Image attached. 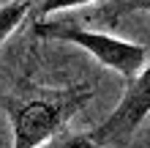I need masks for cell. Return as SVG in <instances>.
<instances>
[{"instance_id": "obj_1", "label": "cell", "mask_w": 150, "mask_h": 148, "mask_svg": "<svg viewBox=\"0 0 150 148\" xmlns=\"http://www.w3.org/2000/svg\"><path fill=\"white\" fill-rule=\"evenodd\" d=\"M93 99V88L85 82L66 88L19 80L14 91L3 99V110L11 126V148H41L52 137L66 132L71 121L87 102Z\"/></svg>"}, {"instance_id": "obj_2", "label": "cell", "mask_w": 150, "mask_h": 148, "mask_svg": "<svg viewBox=\"0 0 150 148\" xmlns=\"http://www.w3.org/2000/svg\"><path fill=\"white\" fill-rule=\"evenodd\" d=\"M33 36L47 39V41H68V44H76L90 58H96L104 69L120 74L126 82L131 77H137L150 60V49L145 44L126 41V39L104 33V30H90L85 25L66 22V19H38L33 25Z\"/></svg>"}, {"instance_id": "obj_3", "label": "cell", "mask_w": 150, "mask_h": 148, "mask_svg": "<svg viewBox=\"0 0 150 148\" xmlns=\"http://www.w3.org/2000/svg\"><path fill=\"white\" fill-rule=\"evenodd\" d=\"M147 115H150V60L137 77H131L126 82V93L115 104V110L87 134L101 148L104 145H128Z\"/></svg>"}, {"instance_id": "obj_4", "label": "cell", "mask_w": 150, "mask_h": 148, "mask_svg": "<svg viewBox=\"0 0 150 148\" xmlns=\"http://www.w3.org/2000/svg\"><path fill=\"white\" fill-rule=\"evenodd\" d=\"M137 11L150 14V0H101L93 11V19L107 25V28H115L120 19H126Z\"/></svg>"}, {"instance_id": "obj_5", "label": "cell", "mask_w": 150, "mask_h": 148, "mask_svg": "<svg viewBox=\"0 0 150 148\" xmlns=\"http://www.w3.org/2000/svg\"><path fill=\"white\" fill-rule=\"evenodd\" d=\"M33 6V0H11V3L0 6V47L6 44V39L22 25V19L28 16Z\"/></svg>"}, {"instance_id": "obj_6", "label": "cell", "mask_w": 150, "mask_h": 148, "mask_svg": "<svg viewBox=\"0 0 150 148\" xmlns=\"http://www.w3.org/2000/svg\"><path fill=\"white\" fill-rule=\"evenodd\" d=\"M41 148H101V145H96L87 132H60Z\"/></svg>"}, {"instance_id": "obj_7", "label": "cell", "mask_w": 150, "mask_h": 148, "mask_svg": "<svg viewBox=\"0 0 150 148\" xmlns=\"http://www.w3.org/2000/svg\"><path fill=\"white\" fill-rule=\"evenodd\" d=\"M90 3H101V0H41L38 14L47 16V14H55V11H66V8H82V6H90Z\"/></svg>"}]
</instances>
